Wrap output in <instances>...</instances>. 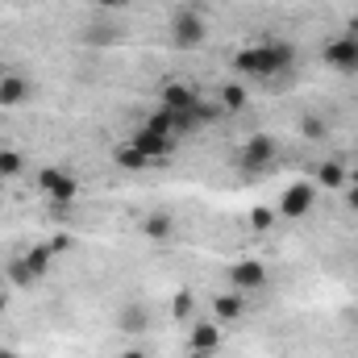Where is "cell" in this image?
<instances>
[{
  "instance_id": "7c38bea8",
  "label": "cell",
  "mask_w": 358,
  "mask_h": 358,
  "mask_svg": "<svg viewBox=\"0 0 358 358\" xmlns=\"http://www.w3.org/2000/svg\"><path fill=\"white\" fill-rule=\"evenodd\" d=\"M138 229H142L146 242H167V238H176V217L167 208H155V213H146L138 221Z\"/></svg>"
},
{
  "instance_id": "7402d4cb",
  "label": "cell",
  "mask_w": 358,
  "mask_h": 358,
  "mask_svg": "<svg viewBox=\"0 0 358 358\" xmlns=\"http://www.w3.org/2000/svg\"><path fill=\"white\" fill-rule=\"evenodd\" d=\"M113 38H121L117 25H96V29H84V42L92 46H113Z\"/></svg>"
},
{
  "instance_id": "d4e9b609",
  "label": "cell",
  "mask_w": 358,
  "mask_h": 358,
  "mask_svg": "<svg viewBox=\"0 0 358 358\" xmlns=\"http://www.w3.org/2000/svg\"><path fill=\"white\" fill-rule=\"evenodd\" d=\"M50 250H55V255H63V250H71V238H67V234H59V238H50Z\"/></svg>"
},
{
  "instance_id": "f546056e",
  "label": "cell",
  "mask_w": 358,
  "mask_h": 358,
  "mask_svg": "<svg viewBox=\"0 0 358 358\" xmlns=\"http://www.w3.org/2000/svg\"><path fill=\"white\" fill-rule=\"evenodd\" d=\"M4 304H8V296H4V292H0V317H4Z\"/></svg>"
},
{
  "instance_id": "4dcf8cb0",
  "label": "cell",
  "mask_w": 358,
  "mask_h": 358,
  "mask_svg": "<svg viewBox=\"0 0 358 358\" xmlns=\"http://www.w3.org/2000/svg\"><path fill=\"white\" fill-rule=\"evenodd\" d=\"M350 183H358V167H355V171H350Z\"/></svg>"
},
{
  "instance_id": "5b68a950",
  "label": "cell",
  "mask_w": 358,
  "mask_h": 358,
  "mask_svg": "<svg viewBox=\"0 0 358 358\" xmlns=\"http://www.w3.org/2000/svg\"><path fill=\"white\" fill-rule=\"evenodd\" d=\"M275 155H279V146H275V138H271V134H250V138L242 142L238 167H242L246 176H255V171H267L271 163H275Z\"/></svg>"
},
{
  "instance_id": "44dd1931",
  "label": "cell",
  "mask_w": 358,
  "mask_h": 358,
  "mask_svg": "<svg viewBox=\"0 0 358 358\" xmlns=\"http://www.w3.org/2000/svg\"><path fill=\"white\" fill-rule=\"evenodd\" d=\"M246 221H250V229H255V234H267L271 225L279 221V213L267 208V204H259V208H250V217H246Z\"/></svg>"
},
{
  "instance_id": "cb8c5ba5",
  "label": "cell",
  "mask_w": 358,
  "mask_h": 358,
  "mask_svg": "<svg viewBox=\"0 0 358 358\" xmlns=\"http://www.w3.org/2000/svg\"><path fill=\"white\" fill-rule=\"evenodd\" d=\"M171 308H176V321H187V317L196 313V300H192V292H179L176 300H171Z\"/></svg>"
},
{
  "instance_id": "8992f818",
  "label": "cell",
  "mask_w": 358,
  "mask_h": 358,
  "mask_svg": "<svg viewBox=\"0 0 358 358\" xmlns=\"http://www.w3.org/2000/svg\"><path fill=\"white\" fill-rule=\"evenodd\" d=\"M321 55H325V63H329L334 71L358 76V34H338V38H329V42L321 46Z\"/></svg>"
},
{
  "instance_id": "52a82bcc",
  "label": "cell",
  "mask_w": 358,
  "mask_h": 358,
  "mask_svg": "<svg viewBox=\"0 0 358 358\" xmlns=\"http://www.w3.org/2000/svg\"><path fill=\"white\" fill-rule=\"evenodd\" d=\"M138 150H142V159L155 167V163H163V159H171L176 155V142L179 138H167V134H155V129H138L134 138H129Z\"/></svg>"
},
{
  "instance_id": "3957f363",
  "label": "cell",
  "mask_w": 358,
  "mask_h": 358,
  "mask_svg": "<svg viewBox=\"0 0 358 358\" xmlns=\"http://www.w3.org/2000/svg\"><path fill=\"white\" fill-rule=\"evenodd\" d=\"M38 192H42L50 204H71V200H80L84 183L71 176V171H63V167H46V171L38 176Z\"/></svg>"
},
{
  "instance_id": "9a60e30c",
  "label": "cell",
  "mask_w": 358,
  "mask_h": 358,
  "mask_svg": "<svg viewBox=\"0 0 358 358\" xmlns=\"http://www.w3.org/2000/svg\"><path fill=\"white\" fill-rule=\"evenodd\" d=\"M313 183H317V187H329V192H342V187L350 183V171H346L342 163H321V167L313 171Z\"/></svg>"
},
{
  "instance_id": "5bb4252c",
  "label": "cell",
  "mask_w": 358,
  "mask_h": 358,
  "mask_svg": "<svg viewBox=\"0 0 358 358\" xmlns=\"http://www.w3.org/2000/svg\"><path fill=\"white\" fill-rule=\"evenodd\" d=\"M117 329H121V334H146V329H150V313H146L142 304H125V308L117 313Z\"/></svg>"
},
{
  "instance_id": "ac0fdd59",
  "label": "cell",
  "mask_w": 358,
  "mask_h": 358,
  "mask_svg": "<svg viewBox=\"0 0 358 358\" xmlns=\"http://www.w3.org/2000/svg\"><path fill=\"white\" fill-rule=\"evenodd\" d=\"M117 167H125V171H146L150 163L142 159V150H138L134 142H121V146H117Z\"/></svg>"
},
{
  "instance_id": "ba28073f",
  "label": "cell",
  "mask_w": 358,
  "mask_h": 358,
  "mask_svg": "<svg viewBox=\"0 0 358 358\" xmlns=\"http://www.w3.org/2000/svg\"><path fill=\"white\" fill-rule=\"evenodd\" d=\"M221 350V325L217 321H200L192 334H187V355L192 358H213Z\"/></svg>"
},
{
  "instance_id": "d6986e66",
  "label": "cell",
  "mask_w": 358,
  "mask_h": 358,
  "mask_svg": "<svg viewBox=\"0 0 358 358\" xmlns=\"http://www.w3.org/2000/svg\"><path fill=\"white\" fill-rule=\"evenodd\" d=\"M8 279H13L17 287H34V283H38V271L25 263V255H17V259H8Z\"/></svg>"
},
{
  "instance_id": "83f0119b",
  "label": "cell",
  "mask_w": 358,
  "mask_h": 358,
  "mask_svg": "<svg viewBox=\"0 0 358 358\" xmlns=\"http://www.w3.org/2000/svg\"><path fill=\"white\" fill-rule=\"evenodd\" d=\"M92 4H96V8H104V13H113V8H117L121 0H92Z\"/></svg>"
},
{
  "instance_id": "484cf974",
  "label": "cell",
  "mask_w": 358,
  "mask_h": 358,
  "mask_svg": "<svg viewBox=\"0 0 358 358\" xmlns=\"http://www.w3.org/2000/svg\"><path fill=\"white\" fill-rule=\"evenodd\" d=\"M121 358H150V350H146V346H125Z\"/></svg>"
},
{
  "instance_id": "8fae6325",
  "label": "cell",
  "mask_w": 358,
  "mask_h": 358,
  "mask_svg": "<svg viewBox=\"0 0 358 358\" xmlns=\"http://www.w3.org/2000/svg\"><path fill=\"white\" fill-rule=\"evenodd\" d=\"M246 313H250L246 292H225V296L213 300V321H217V325H234V321H242Z\"/></svg>"
},
{
  "instance_id": "9c48e42d",
  "label": "cell",
  "mask_w": 358,
  "mask_h": 358,
  "mask_svg": "<svg viewBox=\"0 0 358 358\" xmlns=\"http://www.w3.org/2000/svg\"><path fill=\"white\" fill-rule=\"evenodd\" d=\"M229 283H234V292H259V287H267V267L259 259H242L229 271Z\"/></svg>"
},
{
  "instance_id": "e0dca14e",
  "label": "cell",
  "mask_w": 358,
  "mask_h": 358,
  "mask_svg": "<svg viewBox=\"0 0 358 358\" xmlns=\"http://www.w3.org/2000/svg\"><path fill=\"white\" fill-rule=\"evenodd\" d=\"M25 263L38 271V279H46V271H50V263H55V250H50V242H42V246H29V250H25Z\"/></svg>"
},
{
  "instance_id": "2e32d148",
  "label": "cell",
  "mask_w": 358,
  "mask_h": 358,
  "mask_svg": "<svg viewBox=\"0 0 358 358\" xmlns=\"http://www.w3.org/2000/svg\"><path fill=\"white\" fill-rule=\"evenodd\" d=\"M246 100H250L246 80H229V84L221 88V113H242V108H246Z\"/></svg>"
},
{
  "instance_id": "f1b7e54d",
  "label": "cell",
  "mask_w": 358,
  "mask_h": 358,
  "mask_svg": "<svg viewBox=\"0 0 358 358\" xmlns=\"http://www.w3.org/2000/svg\"><path fill=\"white\" fill-rule=\"evenodd\" d=\"M0 358H17V350H8V346H0Z\"/></svg>"
},
{
  "instance_id": "7a4b0ae2",
  "label": "cell",
  "mask_w": 358,
  "mask_h": 358,
  "mask_svg": "<svg viewBox=\"0 0 358 358\" xmlns=\"http://www.w3.org/2000/svg\"><path fill=\"white\" fill-rule=\"evenodd\" d=\"M167 38H171L176 50H200L208 42V21L196 8H176L171 21H167Z\"/></svg>"
},
{
  "instance_id": "277c9868",
  "label": "cell",
  "mask_w": 358,
  "mask_h": 358,
  "mask_svg": "<svg viewBox=\"0 0 358 358\" xmlns=\"http://www.w3.org/2000/svg\"><path fill=\"white\" fill-rule=\"evenodd\" d=\"M313 200H317V183H313V179H296V183H287V187H283V196H279L275 213H279V217H287V221H300V217H308V213H313Z\"/></svg>"
},
{
  "instance_id": "4fadbf2b",
  "label": "cell",
  "mask_w": 358,
  "mask_h": 358,
  "mask_svg": "<svg viewBox=\"0 0 358 358\" xmlns=\"http://www.w3.org/2000/svg\"><path fill=\"white\" fill-rule=\"evenodd\" d=\"M29 100V80L17 76V71H4L0 76V108H17Z\"/></svg>"
},
{
  "instance_id": "6da1fadb",
  "label": "cell",
  "mask_w": 358,
  "mask_h": 358,
  "mask_svg": "<svg viewBox=\"0 0 358 358\" xmlns=\"http://www.w3.org/2000/svg\"><path fill=\"white\" fill-rule=\"evenodd\" d=\"M292 67H296V46L283 38L255 42L234 50V76L238 80H255V84H292Z\"/></svg>"
},
{
  "instance_id": "4316f807",
  "label": "cell",
  "mask_w": 358,
  "mask_h": 358,
  "mask_svg": "<svg viewBox=\"0 0 358 358\" xmlns=\"http://www.w3.org/2000/svg\"><path fill=\"white\" fill-rule=\"evenodd\" d=\"M346 204L358 213V183H346Z\"/></svg>"
},
{
  "instance_id": "ffe728a7",
  "label": "cell",
  "mask_w": 358,
  "mask_h": 358,
  "mask_svg": "<svg viewBox=\"0 0 358 358\" xmlns=\"http://www.w3.org/2000/svg\"><path fill=\"white\" fill-rule=\"evenodd\" d=\"M21 167H25L21 150H13V146H0V179H17V176H21Z\"/></svg>"
},
{
  "instance_id": "603a6c76",
  "label": "cell",
  "mask_w": 358,
  "mask_h": 358,
  "mask_svg": "<svg viewBox=\"0 0 358 358\" xmlns=\"http://www.w3.org/2000/svg\"><path fill=\"white\" fill-rule=\"evenodd\" d=\"M300 134H304V138H313V142H321V138L329 134V125H325V117H317V113H308V117L300 121Z\"/></svg>"
},
{
  "instance_id": "30bf717a",
  "label": "cell",
  "mask_w": 358,
  "mask_h": 358,
  "mask_svg": "<svg viewBox=\"0 0 358 358\" xmlns=\"http://www.w3.org/2000/svg\"><path fill=\"white\" fill-rule=\"evenodd\" d=\"M196 100H200V96L187 88L183 80H163V88H159V108H167V113H176V117L187 113Z\"/></svg>"
}]
</instances>
